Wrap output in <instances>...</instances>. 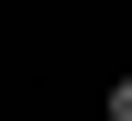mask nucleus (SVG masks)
<instances>
[{"label": "nucleus", "instance_id": "1", "mask_svg": "<svg viewBox=\"0 0 132 121\" xmlns=\"http://www.w3.org/2000/svg\"><path fill=\"white\" fill-rule=\"evenodd\" d=\"M110 121H132V77H110Z\"/></svg>", "mask_w": 132, "mask_h": 121}]
</instances>
